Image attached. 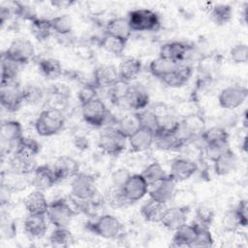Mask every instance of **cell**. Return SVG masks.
<instances>
[{
  "label": "cell",
  "mask_w": 248,
  "mask_h": 248,
  "mask_svg": "<svg viewBox=\"0 0 248 248\" xmlns=\"http://www.w3.org/2000/svg\"><path fill=\"white\" fill-rule=\"evenodd\" d=\"M65 119L62 112L56 108L43 110L35 121V130L42 137H50L62 130Z\"/></svg>",
  "instance_id": "1"
},
{
  "label": "cell",
  "mask_w": 248,
  "mask_h": 248,
  "mask_svg": "<svg viewBox=\"0 0 248 248\" xmlns=\"http://www.w3.org/2000/svg\"><path fill=\"white\" fill-rule=\"evenodd\" d=\"M127 18L132 31H155L160 28L161 24L158 14L149 9L133 10Z\"/></svg>",
  "instance_id": "2"
},
{
  "label": "cell",
  "mask_w": 248,
  "mask_h": 248,
  "mask_svg": "<svg viewBox=\"0 0 248 248\" xmlns=\"http://www.w3.org/2000/svg\"><path fill=\"white\" fill-rule=\"evenodd\" d=\"M81 116L87 124L101 127L108 121L109 112L105 103L97 97L81 105Z\"/></svg>",
  "instance_id": "3"
},
{
  "label": "cell",
  "mask_w": 248,
  "mask_h": 248,
  "mask_svg": "<svg viewBox=\"0 0 248 248\" xmlns=\"http://www.w3.org/2000/svg\"><path fill=\"white\" fill-rule=\"evenodd\" d=\"M128 139L125 138L115 127L108 128L99 137L98 145L108 155L117 156L126 147Z\"/></svg>",
  "instance_id": "4"
},
{
  "label": "cell",
  "mask_w": 248,
  "mask_h": 248,
  "mask_svg": "<svg viewBox=\"0 0 248 248\" xmlns=\"http://www.w3.org/2000/svg\"><path fill=\"white\" fill-rule=\"evenodd\" d=\"M89 228L95 234L108 239L116 238L121 234L122 225L120 221L113 215L104 214L90 223Z\"/></svg>",
  "instance_id": "5"
},
{
  "label": "cell",
  "mask_w": 248,
  "mask_h": 248,
  "mask_svg": "<svg viewBox=\"0 0 248 248\" xmlns=\"http://www.w3.org/2000/svg\"><path fill=\"white\" fill-rule=\"evenodd\" d=\"M1 106L9 112L18 110L24 103L22 88L16 81L1 83L0 86Z\"/></svg>",
  "instance_id": "6"
},
{
  "label": "cell",
  "mask_w": 248,
  "mask_h": 248,
  "mask_svg": "<svg viewBox=\"0 0 248 248\" xmlns=\"http://www.w3.org/2000/svg\"><path fill=\"white\" fill-rule=\"evenodd\" d=\"M71 193L79 202L91 200L97 193L95 179L92 175L78 172L74 176L71 184Z\"/></svg>",
  "instance_id": "7"
},
{
  "label": "cell",
  "mask_w": 248,
  "mask_h": 248,
  "mask_svg": "<svg viewBox=\"0 0 248 248\" xmlns=\"http://www.w3.org/2000/svg\"><path fill=\"white\" fill-rule=\"evenodd\" d=\"M74 214L75 212L70 204L66 201L60 199L49 203L46 217L55 228H68L72 222Z\"/></svg>",
  "instance_id": "8"
},
{
  "label": "cell",
  "mask_w": 248,
  "mask_h": 248,
  "mask_svg": "<svg viewBox=\"0 0 248 248\" xmlns=\"http://www.w3.org/2000/svg\"><path fill=\"white\" fill-rule=\"evenodd\" d=\"M4 53L10 59L22 65L29 62L34 57L35 48L29 40L25 38H17L10 44Z\"/></svg>",
  "instance_id": "9"
},
{
  "label": "cell",
  "mask_w": 248,
  "mask_h": 248,
  "mask_svg": "<svg viewBox=\"0 0 248 248\" xmlns=\"http://www.w3.org/2000/svg\"><path fill=\"white\" fill-rule=\"evenodd\" d=\"M248 96V90L244 86L231 85L224 88L219 96L218 102L221 108L225 109H234L240 107Z\"/></svg>",
  "instance_id": "10"
},
{
  "label": "cell",
  "mask_w": 248,
  "mask_h": 248,
  "mask_svg": "<svg viewBox=\"0 0 248 248\" xmlns=\"http://www.w3.org/2000/svg\"><path fill=\"white\" fill-rule=\"evenodd\" d=\"M56 182H58V179L55 175L53 168L47 165L37 166L30 180V184L35 188V190L43 192L50 189Z\"/></svg>",
  "instance_id": "11"
},
{
  "label": "cell",
  "mask_w": 248,
  "mask_h": 248,
  "mask_svg": "<svg viewBox=\"0 0 248 248\" xmlns=\"http://www.w3.org/2000/svg\"><path fill=\"white\" fill-rule=\"evenodd\" d=\"M123 192L131 203L141 200L149 191V185L141 174H132L125 185Z\"/></svg>",
  "instance_id": "12"
},
{
  "label": "cell",
  "mask_w": 248,
  "mask_h": 248,
  "mask_svg": "<svg viewBox=\"0 0 248 248\" xmlns=\"http://www.w3.org/2000/svg\"><path fill=\"white\" fill-rule=\"evenodd\" d=\"M198 170L197 164L186 158H177L172 161L169 176L175 182H182L193 176Z\"/></svg>",
  "instance_id": "13"
},
{
  "label": "cell",
  "mask_w": 248,
  "mask_h": 248,
  "mask_svg": "<svg viewBox=\"0 0 248 248\" xmlns=\"http://www.w3.org/2000/svg\"><path fill=\"white\" fill-rule=\"evenodd\" d=\"M9 170L15 172L28 175L30 173H33V171L37 168L36 156L15 150L14 154L9 160Z\"/></svg>",
  "instance_id": "14"
},
{
  "label": "cell",
  "mask_w": 248,
  "mask_h": 248,
  "mask_svg": "<svg viewBox=\"0 0 248 248\" xmlns=\"http://www.w3.org/2000/svg\"><path fill=\"white\" fill-rule=\"evenodd\" d=\"M187 216L188 210L184 206L166 207L159 223L170 231H175L187 222Z\"/></svg>",
  "instance_id": "15"
},
{
  "label": "cell",
  "mask_w": 248,
  "mask_h": 248,
  "mask_svg": "<svg viewBox=\"0 0 248 248\" xmlns=\"http://www.w3.org/2000/svg\"><path fill=\"white\" fill-rule=\"evenodd\" d=\"M175 183L176 182L168 175L164 180L151 186V189L148 191L149 198L164 204L170 202L175 196Z\"/></svg>",
  "instance_id": "16"
},
{
  "label": "cell",
  "mask_w": 248,
  "mask_h": 248,
  "mask_svg": "<svg viewBox=\"0 0 248 248\" xmlns=\"http://www.w3.org/2000/svg\"><path fill=\"white\" fill-rule=\"evenodd\" d=\"M123 99L128 107L134 110H142L149 103L147 91L140 85L128 86Z\"/></svg>",
  "instance_id": "17"
},
{
  "label": "cell",
  "mask_w": 248,
  "mask_h": 248,
  "mask_svg": "<svg viewBox=\"0 0 248 248\" xmlns=\"http://www.w3.org/2000/svg\"><path fill=\"white\" fill-rule=\"evenodd\" d=\"M52 168L58 181L74 177L79 172V165L78 161L70 156H62L58 158Z\"/></svg>",
  "instance_id": "18"
},
{
  "label": "cell",
  "mask_w": 248,
  "mask_h": 248,
  "mask_svg": "<svg viewBox=\"0 0 248 248\" xmlns=\"http://www.w3.org/2000/svg\"><path fill=\"white\" fill-rule=\"evenodd\" d=\"M94 81L100 87H112L119 81L117 68L108 64L98 66L94 71Z\"/></svg>",
  "instance_id": "19"
},
{
  "label": "cell",
  "mask_w": 248,
  "mask_h": 248,
  "mask_svg": "<svg viewBox=\"0 0 248 248\" xmlns=\"http://www.w3.org/2000/svg\"><path fill=\"white\" fill-rule=\"evenodd\" d=\"M25 209L29 214L46 215L49 203L47 202L43 191L34 190L26 196L23 201Z\"/></svg>",
  "instance_id": "20"
},
{
  "label": "cell",
  "mask_w": 248,
  "mask_h": 248,
  "mask_svg": "<svg viewBox=\"0 0 248 248\" xmlns=\"http://www.w3.org/2000/svg\"><path fill=\"white\" fill-rule=\"evenodd\" d=\"M128 142L133 151H145L154 144V133L140 127L128 138Z\"/></svg>",
  "instance_id": "21"
},
{
  "label": "cell",
  "mask_w": 248,
  "mask_h": 248,
  "mask_svg": "<svg viewBox=\"0 0 248 248\" xmlns=\"http://www.w3.org/2000/svg\"><path fill=\"white\" fill-rule=\"evenodd\" d=\"M192 75V68L190 65L179 62L176 68L165 76L161 80L163 83L167 84L170 87H180L184 85Z\"/></svg>",
  "instance_id": "22"
},
{
  "label": "cell",
  "mask_w": 248,
  "mask_h": 248,
  "mask_svg": "<svg viewBox=\"0 0 248 248\" xmlns=\"http://www.w3.org/2000/svg\"><path fill=\"white\" fill-rule=\"evenodd\" d=\"M24 232L30 237L41 238L47 231V223L46 215L29 214L23 223Z\"/></svg>",
  "instance_id": "23"
},
{
  "label": "cell",
  "mask_w": 248,
  "mask_h": 248,
  "mask_svg": "<svg viewBox=\"0 0 248 248\" xmlns=\"http://www.w3.org/2000/svg\"><path fill=\"white\" fill-rule=\"evenodd\" d=\"M198 231L197 224H184L174 231L171 245L174 247H192Z\"/></svg>",
  "instance_id": "24"
},
{
  "label": "cell",
  "mask_w": 248,
  "mask_h": 248,
  "mask_svg": "<svg viewBox=\"0 0 248 248\" xmlns=\"http://www.w3.org/2000/svg\"><path fill=\"white\" fill-rule=\"evenodd\" d=\"M117 70L119 80L127 83L138 78L141 71V62L135 57H126L120 62Z\"/></svg>",
  "instance_id": "25"
},
{
  "label": "cell",
  "mask_w": 248,
  "mask_h": 248,
  "mask_svg": "<svg viewBox=\"0 0 248 248\" xmlns=\"http://www.w3.org/2000/svg\"><path fill=\"white\" fill-rule=\"evenodd\" d=\"M237 164V156L229 149L213 161V168L218 175H227L235 170Z\"/></svg>",
  "instance_id": "26"
},
{
  "label": "cell",
  "mask_w": 248,
  "mask_h": 248,
  "mask_svg": "<svg viewBox=\"0 0 248 248\" xmlns=\"http://www.w3.org/2000/svg\"><path fill=\"white\" fill-rule=\"evenodd\" d=\"M132 32L133 31L130 27L128 18L121 16L110 19L106 26V34L119 38L126 42L130 38Z\"/></svg>",
  "instance_id": "27"
},
{
  "label": "cell",
  "mask_w": 248,
  "mask_h": 248,
  "mask_svg": "<svg viewBox=\"0 0 248 248\" xmlns=\"http://www.w3.org/2000/svg\"><path fill=\"white\" fill-rule=\"evenodd\" d=\"M25 174H20L9 170L2 173L1 184L6 192H19L24 190L28 185V180Z\"/></svg>",
  "instance_id": "28"
},
{
  "label": "cell",
  "mask_w": 248,
  "mask_h": 248,
  "mask_svg": "<svg viewBox=\"0 0 248 248\" xmlns=\"http://www.w3.org/2000/svg\"><path fill=\"white\" fill-rule=\"evenodd\" d=\"M187 49V46L181 42H170L161 46L159 56L179 63L183 62Z\"/></svg>",
  "instance_id": "29"
},
{
  "label": "cell",
  "mask_w": 248,
  "mask_h": 248,
  "mask_svg": "<svg viewBox=\"0 0 248 248\" xmlns=\"http://www.w3.org/2000/svg\"><path fill=\"white\" fill-rule=\"evenodd\" d=\"M165 209H166V204L149 198V200L146 201L141 205L140 215L147 222L159 223Z\"/></svg>",
  "instance_id": "30"
},
{
  "label": "cell",
  "mask_w": 248,
  "mask_h": 248,
  "mask_svg": "<svg viewBox=\"0 0 248 248\" xmlns=\"http://www.w3.org/2000/svg\"><path fill=\"white\" fill-rule=\"evenodd\" d=\"M23 137L21 124L16 120H6L1 125V139L3 141L16 144Z\"/></svg>",
  "instance_id": "31"
},
{
  "label": "cell",
  "mask_w": 248,
  "mask_h": 248,
  "mask_svg": "<svg viewBox=\"0 0 248 248\" xmlns=\"http://www.w3.org/2000/svg\"><path fill=\"white\" fill-rule=\"evenodd\" d=\"M178 63L173 62L170 59L164 58V57H157L153 59L149 64V71L155 78L162 79L165 76L172 72Z\"/></svg>",
  "instance_id": "32"
},
{
  "label": "cell",
  "mask_w": 248,
  "mask_h": 248,
  "mask_svg": "<svg viewBox=\"0 0 248 248\" xmlns=\"http://www.w3.org/2000/svg\"><path fill=\"white\" fill-rule=\"evenodd\" d=\"M154 143L162 150H176L182 147L185 143L177 136V134H162L156 133L154 135Z\"/></svg>",
  "instance_id": "33"
},
{
  "label": "cell",
  "mask_w": 248,
  "mask_h": 248,
  "mask_svg": "<svg viewBox=\"0 0 248 248\" xmlns=\"http://www.w3.org/2000/svg\"><path fill=\"white\" fill-rule=\"evenodd\" d=\"M20 64L10 59L5 53L1 57V83L16 81L19 72Z\"/></svg>",
  "instance_id": "34"
},
{
  "label": "cell",
  "mask_w": 248,
  "mask_h": 248,
  "mask_svg": "<svg viewBox=\"0 0 248 248\" xmlns=\"http://www.w3.org/2000/svg\"><path fill=\"white\" fill-rule=\"evenodd\" d=\"M115 128L125 137L129 138L132 136L139 128H140V120H139V115L138 113H131V114H126L123 117H121L119 120L116 122Z\"/></svg>",
  "instance_id": "35"
},
{
  "label": "cell",
  "mask_w": 248,
  "mask_h": 248,
  "mask_svg": "<svg viewBox=\"0 0 248 248\" xmlns=\"http://www.w3.org/2000/svg\"><path fill=\"white\" fill-rule=\"evenodd\" d=\"M140 174L145 179L149 187L157 184L158 182L168 177V174L166 173L163 167L157 162H153L149 164Z\"/></svg>",
  "instance_id": "36"
},
{
  "label": "cell",
  "mask_w": 248,
  "mask_h": 248,
  "mask_svg": "<svg viewBox=\"0 0 248 248\" xmlns=\"http://www.w3.org/2000/svg\"><path fill=\"white\" fill-rule=\"evenodd\" d=\"M39 70L41 74L48 79H55L62 74V66L55 58L42 59L39 62Z\"/></svg>",
  "instance_id": "37"
},
{
  "label": "cell",
  "mask_w": 248,
  "mask_h": 248,
  "mask_svg": "<svg viewBox=\"0 0 248 248\" xmlns=\"http://www.w3.org/2000/svg\"><path fill=\"white\" fill-rule=\"evenodd\" d=\"M31 31L37 40L39 41L47 40L50 37L51 33L53 32L50 19L37 17L36 19L31 21Z\"/></svg>",
  "instance_id": "38"
},
{
  "label": "cell",
  "mask_w": 248,
  "mask_h": 248,
  "mask_svg": "<svg viewBox=\"0 0 248 248\" xmlns=\"http://www.w3.org/2000/svg\"><path fill=\"white\" fill-rule=\"evenodd\" d=\"M202 139L203 140L205 144H216L228 142L229 135L228 132L220 126H213L202 134Z\"/></svg>",
  "instance_id": "39"
},
{
  "label": "cell",
  "mask_w": 248,
  "mask_h": 248,
  "mask_svg": "<svg viewBox=\"0 0 248 248\" xmlns=\"http://www.w3.org/2000/svg\"><path fill=\"white\" fill-rule=\"evenodd\" d=\"M48 239L52 246L68 247L72 244L74 237L72 232L67 229V227H63V228H55L51 232Z\"/></svg>",
  "instance_id": "40"
},
{
  "label": "cell",
  "mask_w": 248,
  "mask_h": 248,
  "mask_svg": "<svg viewBox=\"0 0 248 248\" xmlns=\"http://www.w3.org/2000/svg\"><path fill=\"white\" fill-rule=\"evenodd\" d=\"M126 43V41H123L119 38L105 34V36L101 40V46L108 53L118 56L124 52Z\"/></svg>",
  "instance_id": "41"
},
{
  "label": "cell",
  "mask_w": 248,
  "mask_h": 248,
  "mask_svg": "<svg viewBox=\"0 0 248 248\" xmlns=\"http://www.w3.org/2000/svg\"><path fill=\"white\" fill-rule=\"evenodd\" d=\"M211 19L218 25L228 23L232 16V7L228 4H217L210 8Z\"/></svg>",
  "instance_id": "42"
},
{
  "label": "cell",
  "mask_w": 248,
  "mask_h": 248,
  "mask_svg": "<svg viewBox=\"0 0 248 248\" xmlns=\"http://www.w3.org/2000/svg\"><path fill=\"white\" fill-rule=\"evenodd\" d=\"M52 31L58 36L70 35L73 31V20L69 15L57 16L50 19Z\"/></svg>",
  "instance_id": "43"
},
{
  "label": "cell",
  "mask_w": 248,
  "mask_h": 248,
  "mask_svg": "<svg viewBox=\"0 0 248 248\" xmlns=\"http://www.w3.org/2000/svg\"><path fill=\"white\" fill-rule=\"evenodd\" d=\"M139 115V120H140V125L141 128L147 129L151 132L157 133L159 129V115L152 110H147L144 109L138 113Z\"/></svg>",
  "instance_id": "44"
},
{
  "label": "cell",
  "mask_w": 248,
  "mask_h": 248,
  "mask_svg": "<svg viewBox=\"0 0 248 248\" xmlns=\"http://www.w3.org/2000/svg\"><path fill=\"white\" fill-rule=\"evenodd\" d=\"M180 127V121L173 115L165 114L159 116V129L157 133L175 134ZM156 134V133H155Z\"/></svg>",
  "instance_id": "45"
},
{
  "label": "cell",
  "mask_w": 248,
  "mask_h": 248,
  "mask_svg": "<svg viewBox=\"0 0 248 248\" xmlns=\"http://www.w3.org/2000/svg\"><path fill=\"white\" fill-rule=\"evenodd\" d=\"M108 202L114 208H123L131 204L125 196L122 187H112L108 194Z\"/></svg>",
  "instance_id": "46"
},
{
  "label": "cell",
  "mask_w": 248,
  "mask_h": 248,
  "mask_svg": "<svg viewBox=\"0 0 248 248\" xmlns=\"http://www.w3.org/2000/svg\"><path fill=\"white\" fill-rule=\"evenodd\" d=\"M16 150L21 151L33 156H37L40 151V144L37 140L31 138L22 137L16 143Z\"/></svg>",
  "instance_id": "47"
},
{
  "label": "cell",
  "mask_w": 248,
  "mask_h": 248,
  "mask_svg": "<svg viewBox=\"0 0 248 248\" xmlns=\"http://www.w3.org/2000/svg\"><path fill=\"white\" fill-rule=\"evenodd\" d=\"M198 225L197 235L192 247H212L213 237L207 227Z\"/></svg>",
  "instance_id": "48"
},
{
  "label": "cell",
  "mask_w": 248,
  "mask_h": 248,
  "mask_svg": "<svg viewBox=\"0 0 248 248\" xmlns=\"http://www.w3.org/2000/svg\"><path fill=\"white\" fill-rule=\"evenodd\" d=\"M222 226L224 230L228 232H235L239 228L243 227L235 208L229 210L225 213L222 219Z\"/></svg>",
  "instance_id": "49"
},
{
  "label": "cell",
  "mask_w": 248,
  "mask_h": 248,
  "mask_svg": "<svg viewBox=\"0 0 248 248\" xmlns=\"http://www.w3.org/2000/svg\"><path fill=\"white\" fill-rule=\"evenodd\" d=\"M24 102L28 104H38L43 99V91L36 84H27L22 88Z\"/></svg>",
  "instance_id": "50"
},
{
  "label": "cell",
  "mask_w": 248,
  "mask_h": 248,
  "mask_svg": "<svg viewBox=\"0 0 248 248\" xmlns=\"http://www.w3.org/2000/svg\"><path fill=\"white\" fill-rule=\"evenodd\" d=\"M230 56L234 63H246L248 60V46L242 43L234 45L230 50Z\"/></svg>",
  "instance_id": "51"
},
{
  "label": "cell",
  "mask_w": 248,
  "mask_h": 248,
  "mask_svg": "<svg viewBox=\"0 0 248 248\" xmlns=\"http://www.w3.org/2000/svg\"><path fill=\"white\" fill-rule=\"evenodd\" d=\"M229 141L223 143H216V144H205V155L206 157L211 160L212 162L217 159L220 155L224 152L229 150Z\"/></svg>",
  "instance_id": "52"
},
{
  "label": "cell",
  "mask_w": 248,
  "mask_h": 248,
  "mask_svg": "<svg viewBox=\"0 0 248 248\" xmlns=\"http://www.w3.org/2000/svg\"><path fill=\"white\" fill-rule=\"evenodd\" d=\"M196 216L199 221V225L208 228L213 221L214 213L212 209L207 206H199L196 210Z\"/></svg>",
  "instance_id": "53"
},
{
  "label": "cell",
  "mask_w": 248,
  "mask_h": 248,
  "mask_svg": "<svg viewBox=\"0 0 248 248\" xmlns=\"http://www.w3.org/2000/svg\"><path fill=\"white\" fill-rule=\"evenodd\" d=\"M132 174L127 169H117L111 174V182L114 187H123Z\"/></svg>",
  "instance_id": "54"
},
{
  "label": "cell",
  "mask_w": 248,
  "mask_h": 248,
  "mask_svg": "<svg viewBox=\"0 0 248 248\" xmlns=\"http://www.w3.org/2000/svg\"><path fill=\"white\" fill-rule=\"evenodd\" d=\"M78 98L80 102V105H82L92 99L97 98V92H96L95 86H92L89 84L83 85L78 93Z\"/></svg>",
  "instance_id": "55"
},
{
  "label": "cell",
  "mask_w": 248,
  "mask_h": 248,
  "mask_svg": "<svg viewBox=\"0 0 248 248\" xmlns=\"http://www.w3.org/2000/svg\"><path fill=\"white\" fill-rule=\"evenodd\" d=\"M247 202L246 200H243V201H240L239 203L237 204V206L235 207V210L240 218V221L242 223V226L243 227H246L247 226V223H248V218H247Z\"/></svg>",
  "instance_id": "56"
},
{
  "label": "cell",
  "mask_w": 248,
  "mask_h": 248,
  "mask_svg": "<svg viewBox=\"0 0 248 248\" xmlns=\"http://www.w3.org/2000/svg\"><path fill=\"white\" fill-rule=\"evenodd\" d=\"M2 232L4 234L8 236V238L13 237L16 232V228L14 223L11 222L10 220H7L6 222L2 221Z\"/></svg>",
  "instance_id": "57"
},
{
  "label": "cell",
  "mask_w": 248,
  "mask_h": 248,
  "mask_svg": "<svg viewBox=\"0 0 248 248\" xmlns=\"http://www.w3.org/2000/svg\"><path fill=\"white\" fill-rule=\"evenodd\" d=\"M77 146L78 148H87L88 146V142H87V140L84 139V138H78V142H77Z\"/></svg>",
  "instance_id": "58"
}]
</instances>
